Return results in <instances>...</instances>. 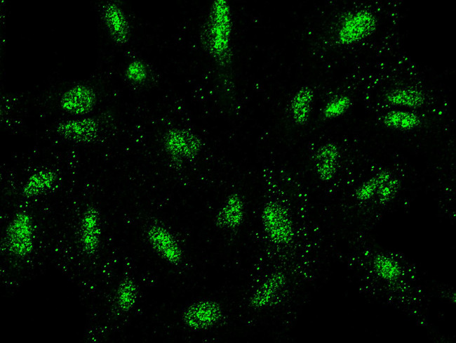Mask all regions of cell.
<instances>
[{
    "mask_svg": "<svg viewBox=\"0 0 456 343\" xmlns=\"http://www.w3.org/2000/svg\"><path fill=\"white\" fill-rule=\"evenodd\" d=\"M384 98L391 106L410 110L423 107L427 101V96L423 91L410 86L391 89L385 93Z\"/></svg>",
    "mask_w": 456,
    "mask_h": 343,
    "instance_id": "obj_15",
    "label": "cell"
},
{
    "mask_svg": "<svg viewBox=\"0 0 456 343\" xmlns=\"http://www.w3.org/2000/svg\"><path fill=\"white\" fill-rule=\"evenodd\" d=\"M79 242L81 250L88 257L98 252L102 237V223L99 210L89 206L83 211L79 224Z\"/></svg>",
    "mask_w": 456,
    "mask_h": 343,
    "instance_id": "obj_9",
    "label": "cell"
},
{
    "mask_svg": "<svg viewBox=\"0 0 456 343\" xmlns=\"http://www.w3.org/2000/svg\"><path fill=\"white\" fill-rule=\"evenodd\" d=\"M102 16L111 37L119 44H126L129 39L130 29L123 10L116 4H105L102 8Z\"/></svg>",
    "mask_w": 456,
    "mask_h": 343,
    "instance_id": "obj_14",
    "label": "cell"
},
{
    "mask_svg": "<svg viewBox=\"0 0 456 343\" xmlns=\"http://www.w3.org/2000/svg\"><path fill=\"white\" fill-rule=\"evenodd\" d=\"M246 202L241 194L232 192L229 194L216 212L214 223L219 229L234 231L244 221Z\"/></svg>",
    "mask_w": 456,
    "mask_h": 343,
    "instance_id": "obj_10",
    "label": "cell"
},
{
    "mask_svg": "<svg viewBox=\"0 0 456 343\" xmlns=\"http://www.w3.org/2000/svg\"><path fill=\"white\" fill-rule=\"evenodd\" d=\"M58 181V176L51 169L34 172L25 181L22 195L25 198H34L52 190Z\"/></svg>",
    "mask_w": 456,
    "mask_h": 343,
    "instance_id": "obj_18",
    "label": "cell"
},
{
    "mask_svg": "<svg viewBox=\"0 0 456 343\" xmlns=\"http://www.w3.org/2000/svg\"><path fill=\"white\" fill-rule=\"evenodd\" d=\"M139 297L138 285L134 278L126 276L119 283L115 290L113 306L116 312L124 314L136 305Z\"/></svg>",
    "mask_w": 456,
    "mask_h": 343,
    "instance_id": "obj_19",
    "label": "cell"
},
{
    "mask_svg": "<svg viewBox=\"0 0 456 343\" xmlns=\"http://www.w3.org/2000/svg\"><path fill=\"white\" fill-rule=\"evenodd\" d=\"M341 153L339 146L333 141L321 144L314 156V169L318 179L325 183L336 176L340 163Z\"/></svg>",
    "mask_w": 456,
    "mask_h": 343,
    "instance_id": "obj_13",
    "label": "cell"
},
{
    "mask_svg": "<svg viewBox=\"0 0 456 343\" xmlns=\"http://www.w3.org/2000/svg\"><path fill=\"white\" fill-rule=\"evenodd\" d=\"M166 152L173 160L191 162L199 156L202 143L194 133L185 129H173L167 131L163 139Z\"/></svg>",
    "mask_w": 456,
    "mask_h": 343,
    "instance_id": "obj_8",
    "label": "cell"
},
{
    "mask_svg": "<svg viewBox=\"0 0 456 343\" xmlns=\"http://www.w3.org/2000/svg\"><path fill=\"white\" fill-rule=\"evenodd\" d=\"M223 317L222 304L211 298H201L189 303L181 313V320L185 326L196 332L215 327Z\"/></svg>",
    "mask_w": 456,
    "mask_h": 343,
    "instance_id": "obj_6",
    "label": "cell"
},
{
    "mask_svg": "<svg viewBox=\"0 0 456 343\" xmlns=\"http://www.w3.org/2000/svg\"><path fill=\"white\" fill-rule=\"evenodd\" d=\"M384 173V169H381L363 181L355 190V199L362 203L374 201Z\"/></svg>",
    "mask_w": 456,
    "mask_h": 343,
    "instance_id": "obj_22",
    "label": "cell"
},
{
    "mask_svg": "<svg viewBox=\"0 0 456 343\" xmlns=\"http://www.w3.org/2000/svg\"><path fill=\"white\" fill-rule=\"evenodd\" d=\"M401 187L400 179L388 169H385L374 201L380 206L391 202L399 193Z\"/></svg>",
    "mask_w": 456,
    "mask_h": 343,
    "instance_id": "obj_21",
    "label": "cell"
},
{
    "mask_svg": "<svg viewBox=\"0 0 456 343\" xmlns=\"http://www.w3.org/2000/svg\"><path fill=\"white\" fill-rule=\"evenodd\" d=\"M97 96L92 88L79 84L66 90L61 96L60 105L65 112L74 115H84L95 106Z\"/></svg>",
    "mask_w": 456,
    "mask_h": 343,
    "instance_id": "obj_12",
    "label": "cell"
},
{
    "mask_svg": "<svg viewBox=\"0 0 456 343\" xmlns=\"http://www.w3.org/2000/svg\"><path fill=\"white\" fill-rule=\"evenodd\" d=\"M377 26L378 19L373 11L367 8L350 11L338 25L337 41L342 46L356 44L372 36Z\"/></svg>",
    "mask_w": 456,
    "mask_h": 343,
    "instance_id": "obj_5",
    "label": "cell"
},
{
    "mask_svg": "<svg viewBox=\"0 0 456 343\" xmlns=\"http://www.w3.org/2000/svg\"><path fill=\"white\" fill-rule=\"evenodd\" d=\"M126 75L129 80L133 82H142L147 78V69L142 62L134 60L128 65Z\"/></svg>",
    "mask_w": 456,
    "mask_h": 343,
    "instance_id": "obj_24",
    "label": "cell"
},
{
    "mask_svg": "<svg viewBox=\"0 0 456 343\" xmlns=\"http://www.w3.org/2000/svg\"><path fill=\"white\" fill-rule=\"evenodd\" d=\"M422 117L410 110L396 108L386 112L381 117L382 124L387 129L398 131H411L422 124Z\"/></svg>",
    "mask_w": 456,
    "mask_h": 343,
    "instance_id": "obj_16",
    "label": "cell"
},
{
    "mask_svg": "<svg viewBox=\"0 0 456 343\" xmlns=\"http://www.w3.org/2000/svg\"><path fill=\"white\" fill-rule=\"evenodd\" d=\"M232 20L228 3L224 0L213 4L204 25L201 39L208 54L220 65L231 58Z\"/></svg>",
    "mask_w": 456,
    "mask_h": 343,
    "instance_id": "obj_1",
    "label": "cell"
},
{
    "mask_svg": "<svg viewBox=\"0 0 456 343\" xmlns=\"http://www.w3.org/2000/svg\"><path fill=\"white\" fill-rule=\"evenodd\" d=\"M315 93L308 86H302L293 96L290 102V115L293 122L298 126L305 125L310 117Z\"/></svg>",
    "mask_w": 456,
    "mask_h": 343,
    "instance_id": "obj_17",
    "label": "cell"
},
{
    "mask_svg": "<svg viewBox=\"0 0 456 343\" xmlns=\"http://www.w3.org/2000/svg\"><path fill=\"white\" fill-rule=\"evenodd\" d=\"M262 228L270 243L277 247L290 245L295 237L290 210L283 202L269 198L264 203L260 215Z\"/></svg>",
    "mask_w": 456,
    "mask_h": 343,
    "instance_id": "obj_2",
    "label": "cell"
},
{
    "mask_svg": "<svg viewBox=\"0 0 456 343\" xmlns=\"http://www.w3.org/2000/svg\"><path fill=\"white\" fill-rule=\"evenodd\" d=\"M146 238L153 251L164 261L172 266L180 265L184 253L174 234L160 223L149 224L146 228Z\"/></svg>",
    "mask_w": 456,
    "mask_h": 343,
    "instance_id": "obj_7",
    "label": "cell"
},
{
    "mask_svg": "<svg viewBox=\"0 0 456 343\" xmlns=\"http://www.w3.org/2000/svg\"><path fill=\"white\" fill-rule=\"evenodd\" d=\"M288 294L286 274L280 269L267 272L255 285L248 297V306L255 311L276 309L286 300Z\"/></svg>",
    "mask_w": 456,
    "mask_h": 343,
    "instance_id": "obj_3",
    "label": "cell"
},
{
    "mask_svg": "<svg viewBox=\"0 0 456 343\" xmlns=\"http://www.w3.org/2000/svg\"><path fill=\"white\" fill-rule=\"evenodd\" d=\"M372 267L375 274L386 283H395L403 274L401 264L393 257L385 254H378L374 257Z\"/></svg>",
    "mask_w": 456,
    "mask_h": 343,
    "instance_id": "obj_20",
    "label": "cell"
},
{
    "mask_svg": "<svg viewBox=\"0 0 456 343\" xmlns=\"http://www.w3.org/2000/svg\"><path fill=\"white\" fill-rule=\"evenodd\" d=\"M352 101L349 96H336L325 104L322 110V115L328 119L340 117L350 109Z\"/></svg>",
    "mask_w": 456,
    "mask_h": 343,
    "instance_id": "obj_23",
    "label": "cell"
},
{
    "mask_svg": "<svg viewBox=\"0 0 456 343\" xmlns=\"http://www.w3.org/2000/svg\"><path fill=\"white\" fill-rule=\"evenodd\" d=\"M35 232L31 215L25 211L16 213L6 227L4 247L9 254L22 259L34 250Z\"/></svg>",
    "mask_w": 456,
    "mask_h": 343,
    "instance_id": "obj_4",
    "label": "cell"
},
{
    "mask_svg": "<svg viewBox=\"0 0 456 343\" xmlns=\"http://www.w3.org/2000/svg\"><path fill=\"white\" fill-rule=\"evenodd\" d=\"M58 134L64 139L76 143H90L99 134V124L92 117H83L60 122L56 127Z\"/></svg>",
    "mask_w": 456,
    "mask_h": 343,
    "instance_id": "obj_11",
    "label": "cell"
}]
</instances>
